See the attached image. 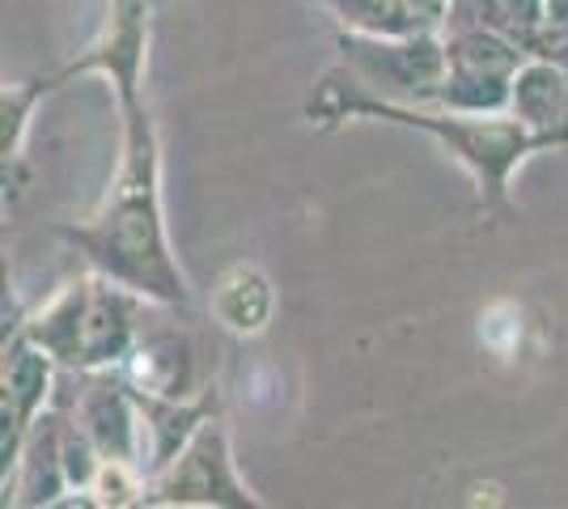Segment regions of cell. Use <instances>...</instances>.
<instances>
[{
    "mask_svg": "<svg viewBox=\"0 0 568 509\" xmlns=\"http://www.w3.org/2000/svg\"><path fill=\"white\" fill-rule=\"evenodd\" d=\"M149 26V0H111L102 34L55 73L64 85L90 73L111 81L119 106V162L94 217L81 225H55L51 234L69 243L85 267L141 293L149 306L187 311L191 281L170 246L162 208V136L144 94Z\"/></svg>",
    "mask_w": 568,
    "mask_h": 509,
    "instance_id": "1",
    "label": "cell"
},
{
    "mask_svg": "<svg viewBox=\"0 0 568 509\" xmlns=\"http://www.w3.org/2000/svg\"><path fill=\"white\" fill-rule=\"evenodd\" d=\"M306 120L314 128H335L344 120H378L395 128L425 132L450 153L458 166L471 174L479 204L497 217H509V174L544 153V149H568V128H530L514 111H454L437 102H390L369 94L344 64H335L318 77L314 94L306 98Z\"/></svg>",
    "mask_w": 568,
    "mask_h": 509,
    "instance_id": "2",
    "label": "cell"
},
{
    "mask_svg": "<svg viewBox=\"0 0 568 509\" xmlns=\"http://www.w3.org/2000/svg\"><path fill=\"white\" fill-rule=\"evenodd\" d=\"M141 293L90 267L81 281L51 293L39 311L18 318L9 336L39 344L64 374L115 369L141 339Z\"/></svg>",
    "mask_w": 568,
    "mask_h": 509,
    "instance_id": "3",
    "label": "cell"
},
{
    "mask_svg": "<svg viewBox=\"0 0 568 509\" xmlns=\"http://www.w3.org/2000/svg\"><path fill=\"white\" fill-rule=\"evenodd\" d=\"M335 48H339V64L369 94L390 98V102H437L450 73L442 30H403V34L339 30Z\"/></svg>",
    "mask_w": 568,
    "mask_h": 509,
    "instance_id": "4",
    "label": "cell"
},
{
    "mask_svg": "<svg viewBox=\"0 0 568 509\" xmlns=\"http://www.w3.org/2000/svg\"><path fill=\"white\" fill-rule=\"evenodd\" d=\"M141 506H263L260 497L237 480L234 446H230V429H225L221 413L195 429V437L179 450V459L144 480Z\"/></svg>",
    "mask_w": 568,
    "mask_h": 509,
    "instance_id": "5",
    "label": "cell"
},
{
    "mask_svg": "<svg viewBox=\"0 0 568 509\" xmlns=\"http://www.w3.org/2000/svg\"><path fill=\"white\" fill-rule=\"evenodd\" d=\"M450 73L437 94V106L454 111H509V85L530 51L493 26H446Z\"/></svg>",
    "mask_w": 568,
    "mask_h": 509,
    "instance_id": "6",
    "label": "cell"
},
{
    "mask_svg": "<svg viewBox=\"0 0 568 509\" xmlns=\"http://www.w3.org/2000/svg\"><path fill=\"white\" fill-rule=\"evenodd\" d=\"M60 365L51 362L39 344L26 336H4V365H0V462L4 476L13 471V462L22 455V441L30 425L51 408L55 399V383H60Z\"/></svg>",
    "mask_w": 568,
    "mask_h": 509,
    "instance_id": "7",
    "label": "cell"
},
{
    "mask_svg": "<svg viewBox=\"0 0 568 509\" xmlns=\"http://www.w3.org/2000/svg\"><path fill=\"white\" fill-rule=\"evenodd\" d=\"M213 357L209 348L187 332H158L141 336L128 362L119 365L123 378L144 395H166V399H191L213 387Z\"/></svg>",
    "mask_w": 568,
    "mask_h": 509,
    "instance_id": "8",
    "label": "cell"
},
{
    "mask_svg": "<svg viewBox=\"0 0 568 509\" xmlns=\"http://www.w3.org/2000/svg\"><path fill=\"white\" fill-rule=\"evenodd\" d=\"M69 488L64 471V408L51 399V408L22 441V455L4 476V506H60Z\"/></svg>",
    "mask_w": 568,
    "mask_h": 509,
    "instance_id": "9",
    "label": "cell"
},
{
    "mask_svg": "<svg viewBox=\"0 0 568 509\" xmlns=\"http://www.w3.org/2000/svg\"><path fill=\"white\" fill-rule=\"evenodd\" d=\"M136 404H141V420H144V462H141L144 480L179 459V450L195 437V429L209 416L221 413L216 383L204 395H191V399H166V395H144V390H136Z\"/></svg>",
    "mask_w": 568,
    "mask_h": 509,
    "instance_id": "10",
    "label": "cell"
},
{
    "mask_svg": "<svg viewBox=\"0 0 568 509\" xmlns=\"http://www.w3.org/2000/svg\"><path fill=\"white\" fill-rule=\"evenodd\" d=\"M276 315V289L255 264H234L221 272L213 289V318L230 336H263Z\"/></svg>",
    "mask_w": 568,
    "mask_h": 509,
    "instance_id": "11",
    "label": "cell"
},
{
    "mask_svg": "<svg viewBox=\"0 0 568 509\" xmlns=\"http://www.w3.org/2000/svg\"><path fill=\"white\" fill-rule=\"evenodd\" d=\"M509 111L530 128H568V64L551 55H526L514 85Z\"/></svg>",
    "mask_w": 568,
    "mask_h": 509,
    "instance_id": "12",
    "label": "cell"
},
{
    "mask_svg": "<svg viewBox=\"0 0 568 509\" xmlns=\"http://www.w3.org/2000/svg\"><path fill=\"white\" fill-rule=\"evenodd\" d=\"M60 85V77H30V81H9L4 94H0V162L4 166H22V149L26 132H30V115L34 106L51 98Z\"/></svg>",
    "mask_w": 568,
    "mask_h": 509,
    "instance_id": "13",
    "label": "cell"
}]
</instances>
